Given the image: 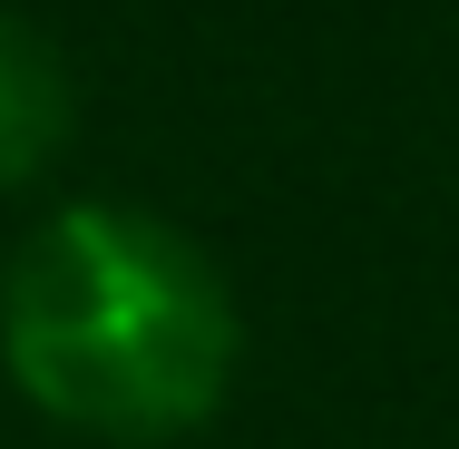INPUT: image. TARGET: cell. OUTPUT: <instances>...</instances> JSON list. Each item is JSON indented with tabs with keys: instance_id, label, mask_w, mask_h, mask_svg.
<instances>
[{
	"instance_id": "6da1fadb",
	"label": "cell",
	"mask_w": 459,
	"mask_h": 449,
	"mask_svg": "<svg viewBox=\"0 0 459 449\" xmlns=\"http://www.w3.org/2000/svg\"><path fill=\"white\" fill-rule=\"evenodd\" d=\"M0 361L79 440L157 449L225 410L245 323L205 245L147 205H59L0 273Z\"/></svg>"
},
{
	"instance_id": "7a4b0ae2",
	"label": "cell",
	"mask_w": 459,
	"mask_h": 449,
	"mask_svg": "<svg viewBox=\"0 0 459 449\" xmlns=\"http://www.w3.org/2000/svg\"><path fill=\"white\" fill-rule=\"evenodd\" d=\"M69 127H79V89H69L59 39L30 30L20 10H0V195L49 177Z\"/></svg>"
}]
</instances>
